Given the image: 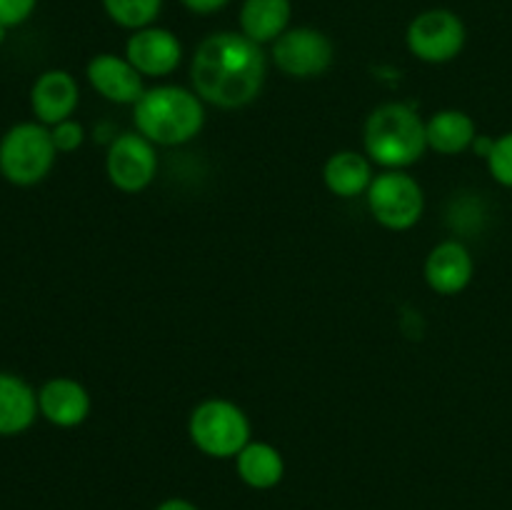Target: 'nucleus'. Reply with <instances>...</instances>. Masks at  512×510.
Returning <instances> with one entry per match:
<instances>
[{
  "mask_svg": "<svg viewBox=\"0 0 512 510\" xmlns=\"http://www.w3.org/2000/svg\"><path fill=\"white\" fill-rule=\"evenodd\" d=\"M38 0H0V25L3 28H18L33 15Z\"/></svg>",
  "mask_w": 512,
  "mask_h": 510,
  "instance_id": "nucleus-23",
  "label": "nucleus"
},
{
  "mask_svg": "<svg viewBox=\"0 0 512 510\" xmlns=\"http://www.w3.org/2000/svg\"><path fill=\"white\" fill-rule=\"evenodd\" d=\"M38 408L55 428H78L90 415V395L73 378H53L40 388Z\"/></svg>",
  "mask_w": 512,
  "mask_h": 510,
  "instance_id": "nucleus-14",
  "label": "nucleus"
},
{
  "mask_svg": "<svg viewBox=\"0 0 512 510\" xmlns=\"http://www.w3.org/2000/svg\"><path fill=\"white\" fill-rule=\"evenodd\" d=\"M188 435L208 458H235L250 443V420L230 400L208 398L190 415Z\"/></svg>",
  "mask_w": 512,
  "mask_h": 510,
  "instance_id": "nucleus-5",
  "label": "nucleus"
},
{
  "mask_svg": "<svg viewBox=\"0 0 512 510\" xmlns=\"http://www.w3.org/2000/svg\"><path fill=\"white\" fill-rule=\"evenodd\" d=\"M293 5L290 0H243L240 5V33L253 43H275L288 30Z\"/></svg>",
  "mask_w": 512,
  "mask_h": 510,
  "instance_id": "nucleus-17",
  "label": "nucleus"
},
{
  "mask_svg": "<svg viewBox=\"0 0 512 510\" xmlns=\"http://www.w3.org/2000/svg\"><path fill=\"white\" fill-rule=\"evenodd\" d=\"M365 155L388 170L418 163L428 150L425 120L405 103H385L365 120Z\"/></svg>",
  "mask_w": 512,
  "mask_h": 510,
  "instance_id": "nucleus-3",
  "label": "nucleus"
},
{
  "mask_svg": "<svg viewBox=\"0 0 512 510\" xmlns=\"http://www.w3.org/2000/svg\"><path fill=\"white\" fill-rule=\"evenodd\" d=\"M103 10L120 28L140 30L155 23L163 10V0H103Z\"/></svg>",
  "mask_w": 512,
  "mask_h": 510,
  "instance_id": "nucleus-20",
  "label": "nucleus"
},
{
  "mask_svg": "<svg viewBox=\"0 0 512 510\" xmlns=\"http://www.w3.org/2000/svg\"><path fill=\"white\" fill-rule=\"evenodd\" d=\"M485 160H488L490 175L505 188H512V133H505L503 138L495 140L493 150Z\"/></svg>",
  "mask_w": 512,
  "mask_h": 510,
  "instance_id": "nucleus-21",
  "label": "nucleus"
},
{
  "mask_svg": "<svg viewBox=\"0 0 512 510\" xmlns=\"http://www.w3.org/2000/svg\"><path fill=\"white\" fill-rule=\"evenodd\" d=\"M133 108L138 133L153 145L190 143L205 125L200 95L180 85H158L145 90Z\"/></svg>",
  "mask_w": 512,
  "mask_h": 510,
  "instance_id": "nucleus-2",
  "label": "nucleus"
},
{
  "mask_svg": "<svg viewBox=\"0 0 512 510\" xmlns=\"http://www.w3.org/2000/svg\"><path fill=\"white\" fill-rule=\"evenodd\" d=\"M88 83L98 95L118 105H135L140 95L145 93L143 75L135 70V65L128 58H120L113 53H100L85 68Z\"/></svg>",
  "mask_w": 512,
  "mask_h": 510,
  "instance_id": "nucleus-11",
  "label": "nucleus"
},
{
  "mask_svg": "<svg viewBox=\"0 0 512 510\" xmlns=\"http://www.w3.org/2000/svg\"><path fill=\"white\" fill-rule=\"evenodd\" d=\"M333 40L318 28H288L273 43V60L290 78H318L333 65Z\"/></svg>",
  "mask_w": 512,
  "mask_h": 510,
  "instance_id": "nucleus-8",
  "label": "nucleus"
},
{
  "mask_svg": "<svg viewBox=\"0 0 512 510\" xmlns=\"http://www.w3.org/2000/svg\"><path fill=\"white\" fill-rule=\"evenodd\" d=\"M268 75L263 48L243 33L220 30L195 48L190 63L193 90L203 103L223 110L243 108L260 95Z\"/></svg>",
  "mask_w": 512,
  "mask_h": 510,
  "instance_id": "nucleus-1",
  "label": "nucleus"
},
{
  "mask_svg": "<svg viewBox=\"0 0 512 510\" xmlns=\"http://www.w3.org/2000/svg\"><path fill=\"white\" fill-rule=\"evenodd\" d=\"M55 155L48 125L18 123L0 138V175L18 188H30L48 178Z\"/></svg>",
  "mask_w": 512,
  "mask_h": 510,
  "instance_id": "nucleus-4",
  "label": "nucleus"
},
{
  "mask_svg": "<svg viewBox=\"0 0 512 510\" xmlns=\"http://www.w3.org/2000/svg\"><path fill=\"white\" fill-rule=\"evenodd\" d=\"M108 180L123 193H140L148 188L158 173V153L155 145L140 133H120L110 140L105 155Z\"/></svg>",
  "mask_w": 512,
  "mask_h": 510,
  "instance_id": "nucleus-9",
  "label": "nucleus"
},
{
  "mask_svg": "<svg viewBox=\"0 0 512 510\" xmlns=\"http://www.w3.org/2000/svg\"><path fill=\"white\" fill-rule=\"evenodd\" d=\"M50 135H53V143L58 153H73V150H78L85 140L83 125L73 118L53 125V128H50Z\"/></svg>",
  "mask_w": 512,
  "mask_h": 510,
  "instance_id": "nucleus-22",
  "label": "nucleus"
},
{
  "mask_svg": "<svg viewBox=\"0 0 512 510\" xmlns=\"http://www.w3.org/2000/svg\"><path fill=\"white\" fill-rule=\"evenodd\" d=\"M235 470L238 478L253 490H273L285 475V460L278 448L263 440H250L238 455H235Z\"/></svg>",
  "mask_w": 512,
  "mask_h": 510,
  "instance_id": "nucleus-18",
  "label": "nucleus"
},
{
  "mask_svg": "<svg viewBox=\"0 0 512 510\" xmlns=\"http://www.w3.org/2000/svg\"><path fill=\"white\" fill-rule=\"evenodd\" d=\"M185 5V10L195 15H213L218 10H223L230 0H180Z\"/></svg>",
  "mask_w": 512,
  "mask_h": 510,
  "instance_id": "nucleus-24",
  "label": "nucleus"
},
{
  "mask_svg": "<svg viewBox=\"0 0 512 510\" xmlns=\"http://www.w3.org/2000/svg\"><path fill=\"white\" fill-rule=\"evenodd\" d=\"M155 510H198V505L190 503V500H185V498H168V500H163V503H160Z\"/></svg>",
  "mask_w": 512,
  "mask_h": 510,
  "instance_id": "nucleus-25",
  "label": "nucleus"
},
{
  "mask_svg": "<svg viewBox=\"0 0 512 510\" xmlns=\"http://www.w3.org/2000/svg\"><path fill=\"white\" fill-rule=\"evenodd\" d=\"M408 50L423 63H450L458 58L468 40L463 18L448 8H430L415 15L408 25Z\"/></svg>",
  "mask_w": 512,
  "mask_h": 510,
  "instance_id": "nucleus-7",
  "label": "nucleus"
},
{
  "mask_svg": "<svg viewBox=\"0 0 512 510\" xmlns=\"http://www.w3.org/2000/svg\"><path fill=\"white\" fill-rule=\"evenodd\" d=\"M373 178V160L358 150H338L330 155L323 168L325 188L338 198H355L360 193H368Z\"/></svg>",
  "mask_w": 512,
  "mask_h": 510,
  "instance_id": "nucleus-16",
  "label": "nucleus"
},
{
  "mask_svg": "<svg viewBox=\"0 0 512 510\" xmlns=\"http://www.w3.org/2000/svg\"><path fill=\"white\" fill-rule=\"evenodd\" d=\"M78 100L80 88L68 70H45L43 75H38L33 90H30L33 115L38 118V123L48 125V128L73 118Z\"/></svg>",
  "mask_w": 512,
  "mask_h": 510,
  "instance_id": "nucleus-12",
  "label": "nucleus"
},
{
  "mask_svg": "<svg viewBox=\"0 0 512 510\" xmlns=\"http://www.w3.org/2000/svg\"><path fill=\"white\" fill-rule=\"evenodd\" d=\"M425 135H428V148L440 155H458L473 148L478 138L475 120L463 110H438L433 118L425 123Z\"/></svg>",
  "mask_w": 512,
  "mask_h": 510,
  "instance_id": "nucleus-19",
  "label": "nucleus"
},
{
  "mask_svg": "<svg viewBox=\"0 0 512 510\" xmlns=\"http://www.w3.org/2000/svg\"><path fill=\"white\" fill-rule=\"evenodd\" d=\"M5 38H8V28H3V25H0V45L5 43Z\"/></svg>",
  "mask_w": 512,
  "mask_h": 510,
  "instance_id": "nucleus-26",
  "label": "nucleus"
},
{
  "mask_svg": "<svg viewBox=\"0 0 512 510\" xmlns=\"http://www.w3.org/2000/svg\"><path fill=\"white\" fill-rule=\"evenodd\" d=\"M475 263L470 250L458 240L435 245L425 260V280L438 295H458L470 285Z\"/></svg>",
  "mask_w": 512,
  "mask_h": 510,
  "instance_id": "nucleus-13",
  "label": "nucleus"
},
{
  "mask_svg": "<svg viewBox=\"0 0 512 510\" xmlns=\"http://www.w3.org/2000/svg\"><path fill=\"white\" fill-rule=\"evenodd\" d=\"M38 413V393L20 375L0 373V435L25 433Z\"/></svg>",
  "mask_w": 512,
  "mask_h": 510,
  "instance_id": "nucleus-15",
  "label": "nucleus"
},
{
  "mask_svg": "<svg viewBox=\"0 0 512 510\" xmlns=\"http://www.w3.org/2000/svg\"><path fill=\"white\" fill-rule=\"evenodd\" d=\"M368 208L388 230H410L425 210V195L418 180L405 170H385L368 188Z\"/></svg>",
  "mask_w": 512,
  "mask_h": 510,
  "instance_id": "nucleus-6",
  "label": "nucleus"
},
{
  "mask_svg": "<svg viewBox=\"0 0 512 510\" xmlns=\"http://www.w3.org/2000/svg\"><path fill=\"white\" fill-rule=\"evenodd\" d=\"M125 58L135 65L143 78H165L183 60V45L178 35L170 33L168 28L148 25V28L133 30L125 43Z\"/></svg>",
  "mask_w": 512,
  "mask_h": 510,
  "instance_id": "nucleus-10",
  "label": "nucleus"
}]
</instances>
